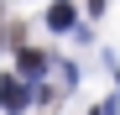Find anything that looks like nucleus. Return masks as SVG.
Listing matches in <instances>:
<instances>
[{
	"label": "nucleus",
	"instance_id": "5",
	"mask_svg": "<svg viewBox=\"0 0 120 115\" xmlns=\"http://www.w3.org/2000/svg\"><path fill=\"white\" fill-rule=\"evenodd\" d=\"M0 47H5V26H0Z\"/></svg>",
	"mask_w": 120,
	"mask_h": 115
},
{
	"label": "nucleus",
	"instance_id": "2",
	"mask_svg": "<svg viewBox=\"0 0 120 115\" xmlns=\"http://www.w3.org/2000/svg\"><path fill=\"white\" fill-rule=\"evenodd\" d=\"M73 16H78V11L68 5V0H52V5H47V26H52V31H73Z\"/></svg>",
	"mask_w": 120,
	"mask_h": 115
},
{
	"label": "nucleus",
	"instance_id": "4",
	"mask_svg": "<svg viewBox=\"0 0 120 115\" xmlns=\"http://www.w3.org/2000/svg\"><path fill=\"white\" fill-rule=\"evenodd\" d=\"M89 11H94V16H99V11H105V0H89Z\"/></svg>",
	"mask_w": 120,
	"mask_h": 115
},
{
	"label": "nucleus",
	"instance_id": "3",
	"mask_svg": "<svg viewBox=\"0 0 120 115\" xmlns=\"http://www.w3.org/2000/svg\"><path fill=\"white\" fill-rule=\"evenodd\" d=\"M16 63H21V79H42V73H47V58L37 52V47H21Z\"/></svg>",
	"mask_w": 120,
	"mask_h": 115
},
{
	"label": "nucleus",
	"instance_id": "1",
	"mask_svg": "<svg viewBox=\"0 0 120 115\" xmlns=\"http://www.w3.org/2000/svg\"><path fill=\"white\" fill-rule=\"evenodd\" d=\"M0 110H5V115H21V110H26V84L11 79V73L0 79Z\"/></svg>",
	"mask_w": 120,
	"mask_h": 115
}]
</instances>
